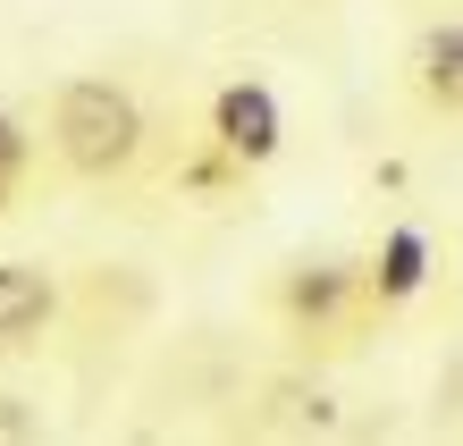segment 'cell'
Instances as JSON below:
<instances>
[{
    "label": "cell",
    "instance_id": "obj_1",
    "mask_svg": "<svg viewBox=\"0 0 463 446\" xmlns=\"http://www.w3.org/2000/svg\"><path fill=\"white\" fill-rule=\"evenodd\" d=\"M43 144L76 185H127L152 152V109L127 76H60L43 101Z\"/></svg>",
    "mask_w": 463,
    "mask_h": 446
},
{
    "label": "cell",
    "instance_id": "obj_2",
    "mask_svg": "<svg viewBox=\"0 0 463 446\" xmlns=\"http://www.w3.org/2000/svg\"><path fill=\"white\" fill-rule=\"evenodd\" d=\"M269 320H279L295 346H345L354 328H371L363 261L354 253H304V261L269 270Z\"/></svg>",
    "mask_w": 463,
    "mask_h": 446
},
{
    "label": "cell",
    "instance_id": "obj_3",
    "mask_svg": "<svg viewBox=\"0 0 463 446\" xmlns=\"http://www.w3.org/2000/svg\"><path fill=\"white\" fill-rule=\"evenodd\" d=\"M354 261H363V312H371V328L379 320H404L430 287H439V228L413 219V211H396Z\"/></svg>",
    "mask_w": 463,
    "mask_h": 446
},
{
    "label": "cell",
    "instance_id": "obj_4",
    "mask_svg": "<svg viewBox=\"0 0 463 446\" xmlns=\"http://www.w3.org/2000/svg\"><path fill=\"white\" fill-rule=\"evenodd\" d=\"M203 144H220L236 169H279L287 152V101L269 76H220V85L203 93Z\"/></svg>",
    "mask_w": 463,
    "mask_h": 446
},
{
    "label": "cell",
    "instance_id": "obj_5",
    "mask_svg": "<svg viewBox=\"0 0 463 446\" xmlns=\"http://www.w3.org/2000/svg\"><path fill=\"white\" fill-rule=\"evenodd\" d=\"M60 320H68V278L51 261L9 253V261H0V362L43 354L51 337H60Z\"/></svg>",
    "mask_w": 463,
    "mask_h": 446
},
{
    "label": "cell",
    "instance_id": "obj_6",
    "mask_svg": "<svg viewBox=\"0 0 463 446\" xmlns=\"http://www.w3.org/2000/svg\"><path fill=\"white\" fill-rule=\"evenodd\" d=\"M404 93L430 127H463V17H421L404 43Z\"/></svg>",
    "mask_w": 463,
    "mask_h": 446
},
{
    "label": "cell",
    "instance_id": "obj_7",
    "mask_svg": "<svg viewBox=\"0 0 463 446\" xmlns=\"http://www.w3.org/2000/svg\"><path fill=\"white\" fill-rule=\"evenodd\" d=\"M244 185H253V169H236L220 144H203V135H194V152H185V169H177V194H203V203H220V194H244Z\"/></svg>",
    "mask_w": 463,
    "mask_h": 446
},
{
    "label": "cell",
    "instance_id": "obj_8",
    "mask_svg": "<svg viewBox=\"0 0 463 446\" xmlns=\"http://www.w3.org/2000/svg\"><path fill=\"white\" fill-rule=\"evenodd\" d=\"M25 177H34V127L17 109H0V211L25 194Z\"/></svg>",
    "mask_w": 463,
    "mask_h": 446
}]
</instances>
